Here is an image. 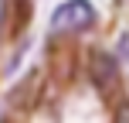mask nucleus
Wrapping results in <instances>:
<instances>
[{
  "label": "nucleus",
  "instance_id": "nucleus-1",
  "mask_svg": "<svg viewBox=\"0 0 129 123\" xmlns=\"http://www.w3.org/2000/svg\"><path fill=\"white\" fill-rule=\"evenodd\" d=\"M95 24V7L88 0H64L51 14V31L54 34H82Z\"/></svg>",
  "mask_w": 129,
  "mask_h": 123
},
{
  "label": "nucleus",
  "instance_id": "nucleus-2",
  "mask_svg": "<svg viewBox=\"0 0 129 123\" xmlns=\"http://www.w3.org/2000/svg\"><path fill=\"white\" fill-rule=\"evenodd\" d=\"M88 75H92V85H95L102 96H109V92L119 85V62L112 58V55H105V51H92Z\"/></svg>",
  "mask_w": 129,
  "mask_h": 123
},
{
  "label": "nucleus",
  "instance_id": "nucleus-3",
  "mask_svg": "<svg viewBox=\"0 0 129 123\" xmlns=\"http://www.w3.org/2000/svg\"><path fill=\"white\" fill-rule=\"evenodd\" d=\"M4 27H7V34H24L27 31V24H31V17H34V4L31 0H4Z\"/></svg>",
  "mask_w": 129,
  "mask_h": 123
}]
</instances>
